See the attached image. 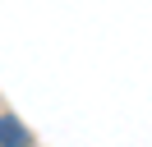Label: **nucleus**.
<instances>
[{
  "mask_svg": "<svg viewBox=\"0 0 152 147\" xmlns=\"http://www.w3.org/2000/svg\"><path fill=\"white\" fill-rule=\"evenodd\" d=\"M0 147H32V133L19 115H0Z\"/></svg>",
  "mask_w": 152,
  "mask_h": 147,
  "instance_id": "1",
  "label": "nucleus"
}]
</instances>
